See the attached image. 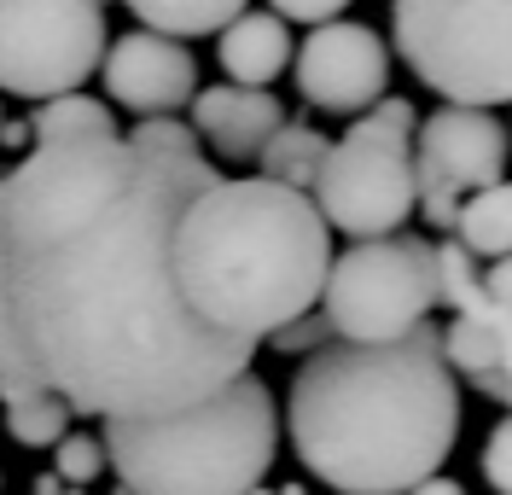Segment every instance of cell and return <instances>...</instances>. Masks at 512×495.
<instances>
[{
	"label": "cell",
	"mask_w": 512,
	"mask_h": 495,
	"mask_svg": "<svg viewBox=\"0 0 512 495\" xmlns=\"http://www.w3.org/2000/svg\"><path fill=\"white\" fill-rule=\"evenodd\" d=\"M222 169L128 134L59 140L0 175V396L163 420L251 373L256 344L204 327L175 286V222Z\"/></svg>",
	"instance_id": "6da1fadb"
},
{
	"label": "cell",
	"mask_w": 512,
	"mask_h": 495,
	"mask_svg": "<svg viewBox=\"0 0 512 495\" xmlns=\"http://www.w3.org/2000/svg\"><path fill=\"white\" fill-rule=\"evenodd\" d=\"M460 420V379L431 321L396 344H326L286 391L291 455L338 495H408L437 478Z\"/></svg>",
	"instance_id": "7a4b0ae2"
},
{
	"label": "cell",
	"mask_w": 512,
	"mask_h": 495,
	"mask_svg": "<svg viewBox=\"0 0 512 495\" xmlns=\"http://www.w3.org/2000/svg\"><path fill=\"white\" fill-rule=\"evenodd\" d=\"M332 268V228L315 198L274 181H216L175 222V286L204 327L262 344L315 315Z\"/></svg>",
	"instance_id": "3957f363"
},
{
	"label": "cell",
	"mask_w": 512,
	"mask_h": 495,
	"mask_svg": "<svg viewBox=\"0 0 512 495\" xmlns=\"http://www.w3.org/2000/svg\"><path fill=\"white\" fill-rule=\"evenodd\" d=\"M105 466L123 495H251L280 455L274 391L245 373L163 420H105Z\"/></svg>",
	"instance_id": "277c9868"
},
{
	"label": "cell",
	"mask_w": 512,
	"mask_h": 495,
	"mask_svg": "<svg viewBox=\"0 0 512 495\" xmlns=\"http://www.w3.org/2000/svg\"><path fill=\"white\" fill-rule=\"evenodd\" d=\"M414 129V105L384 94L373 111H361L344 129V140L326 146L320 175L309 187L326 228L350 233V239H390V233L408 228V216L419 210Z\"/></svg>",
	"instance_id": "5b68a950"
},
{
	"label": "cell",
	"mask_w": 512,
	"mask_h": 495,
	"mask_svg": "<svg viewBox=\"0 0 512 495\" xmlns=\"http://www.w3.org/2000/svg\"><path fill=\"white\" fill-rule=\"evenodd\" d=\"M390 30L443 105H512V0H390Z\"/></svg>",
	"instance_id": "8992f818"
},
{
	"label": "cell",
	"mask_w": 512,
	"mask_h": 495,
	"mask_svg": "<svg viewBox=\"0 0 512 495\" xmlns=\"http://www.w3.org/2000/svg\"><path fill=\"white\" fill-rule=\"evenodd\" d=\"M320 315L344 344H396L437 309V263L431 245L414 233L390 239H355L344 257L326 268Z\"/></svg>",
	"instance_id": "52a82bcc"
},
{
	"label": "cell",
	"mask_w": 512,
	"mask_h": 495,
	"mask_svg": "<svg viewBox=\"0 0 512 495\" xmlns=\"http://www.w3.org/2000/svg\"><path fill=\"white\" fill-rule=\"evenodd\" d=\"M105 59V6L99 0H0V94L59 99Z\"/></svg>",
	"instance_id": "ba28073f"
},
{
	"label": "cell",
	"mask_w": 512,
	"mask_h": 495,
	"mask_svg": "<svg viewBox=\"0 0 512 495\" xmlns=\"http://www.w3.org/2000/svg\"><path fill=\"white\" fill-rule=\"evenodd\" d=\"M507 152L512 134L495 111L478 105H443L431 117H419L414 129V181H419V216L431 228L454 233L460 198L483 193L495 181H507Z\"/></svg>",
	"instance_id": "9c48e42d"
},
{
	"label": "cell",
	"mask_w": 512,
	"mask_h": 495,
	"mask_svg": "<svg viewBox=\"0 0 512 495\" xmlns=\"http://www.w3.org/2000/svg\"><path fill=\"white\" fill-rule=\"evenodd\" d=\"M291 76H297V94L309 99L315 111L361 117V111H373L384 99L390 47L379 41V30L332 18V24H315L309 41L291 53Z\"/></svg>",
	"instance_id": "30bf717a"
},
{
	"label": "cell",
	"mask_w": 512,
	"mask_h": 495,
	"mask_svg": "<svg viewBox=\"0 0 512 495\" xmlns=\"http://www.w3.org/2000/svg\"><path fill=\"white\" fill-rule=\"evenodd\" d=\"M99 82L134 117H169V111L192 105V94H198V65H192V53L181 41H169L158 30H128L123 41H105Z\"/></svg>",
	"instance_id": "8fae6325"
},
{
	"label": "cell",
	"mask_w": 512,
	"mask_h": 495,
	"mask_svg": "<svg viewBox=\"0 0 512 495\" xmlns=\"http://www.w3.org/2000/svg\"><path fill=\"white\" fill-rule=\"evenodd\" d=\"M280 123H286V105L274 99V88L216 82V88L192 94V134L210 140L222 158H256Z\"/></svg>",
	"instance_id": "7c38bea8"
},
{
	"label": "cell",
	"mask_w": 512,
	"mask_h": 495,
	"mask_svg": "<svg viewBox=\"0 0 512 495\" xmlns=\"http://www.w3.org/2000/svg\"><path fill=\"white\" fill-rule=\"evenodd\" d=\"M216 53H222L227 82H239V88H274V76L291 70L297 47H291L286 18H274V12H239L222 30Z\"/></svg>",
	"instance_id": "4fadbf2b"
},
{
	"label": "cell",
	"mask_w": 512,
	"mask_h": 495,
	"mask_svg": "<svg viewBox=\"0 0 512 495\" xmlns=\"http://www.w3.org/2000/svg\"><path fill=\"white\" fill-rule=\"evenodd\" d=\"M443 362L466 379L501 373L512 362V315L489 297H478L472 309H454V321L443 327Z\"/></svg>",
	"instance_id": "5bb4252c"
},
{
	"label": "cell",
	"mask_w": 512,
	"mask_h": 495,
	"mask_svg": "<svg viewBox=\"0 0 512 495\" xmlns=\"http://www.w3.org/2000/svg\"><path fill=\"white\" fill-rule=\"evenodd\" d=\"M326 134L315 123H280V129L268 134V146L256 152V169H262V181H274V187H291V193H309L320 175V158H326Z\"/></svg>",
	"instance_id": "9a60e30c"
},
{
	"label": "cell",
	"mask_w": 512,
	"mask_h": 495,
	"mask_svg": "<svg viewBox=\"0 0 512 495\" xmlns=\"http://www.w3.org/2000/svg\"><path fill=\"white\" fill-rule=\"evenodd\" d=\"M454 239L472 251V257H512V181H495L483 193L460 198V216H454Z\"/></svg>",
	"instance_id": "2e32d148"
},
{
	"label": "cell",
	"mask_w": 512,
	"mask_h": 495,
	"mask_svg": "<svg viewBox=\"0 0 512 495\" xmlns=\"http://www.w3.org/2000/svg\"><path fill=\"white\" fill-rule=\"evenodd\" d=\"M128 12L146 30L169 35V41H187V35H222L245 12V0H128Z\"/></svg>",
	"instance_id": "e0dca14e"
},
{
	"label": "cell",
	"mask_w": 512,
	"mask_h": 495,
	"mask_svg": "<svg viewBox=\"0 0 512 495\" xmlns=\"http://www.w3.org/2000/svg\"><path fill=\"white\" fill-rule=\"evenodd\" d=\"M35 146H59V140H94V134H117V117L105 99L88 94H59V99H41L30 117Z\"/></svg>",
	"instance_id": "ac0fdd59"
},
{
	"label": "cell",
	"mask_w": 512,
	"mask_h": 495,
	"mask_svg": "<svg viewBox=\"0 0 512 495\" xmlns=\"http://www.w3.org/2000/svg\"><path fill=\"white\" fill-rule=\"evenodd\" d=\"M6 431L18 449H53L64 431H70V408L59 396H24V402H6Z\"/></svg>",
	"instance_id": "d6986e66"
},
{
	"label": "cell",
	"mask_w": 512,
	"mask_h": 495,
	"mask_svg": "<svg viewBox=\"0 0 512 495\" xmlns=\"http://www.w3.org/2000/svg\"><path fill=\"white\" fill-rule=\"evenodd\" d=\"M431 263H437V303H448V309H472V303L483 297V268L454 233H448L443 245H431Z\"/></svg>",
	"instance_id": "ffe728a7"
},
{
	"label": "cell",
	"mask_w": 512,
	"mask_h": 495,
	"mask_svg": "<svg viewBox=\"0 0 512 495\" xmlns=\"http://www.w3.org/2000/svg\"><path fill=\"white\" fill-rule=\"evenodd\" d=\"M99 472H105V443H99V437H88V431H64L59 443H53V478H59V484L88 490Z\"/></svg>",
	"instance_id": "44dd1931"
},
{
	"label": "cell",
	"mask_w": 512,
	"mask_h": 495,
	"mask_svg": "<svg viewBox=\"0 0 512 495\" xmlns=\"http://www.w3.org/2000/svg\"><path fill=\"white\" fill-rule=\"evenodd\" d=\"M128 140L146 146V152H163V158H192V152H198L192 123H175V117H140V123L128 129Z\"/></svg>",
	"instance_id": "7402d4cb"
},
{
	"label": "cell",
	"mask_w": 512,
	"mask_h": 495,
	"mask_svg": "<svg viewBox=\"0 0 512 495\" xmlns=\"http://www.w3.org/2000/svg\"><path fill=\"white\" fill-rule=\"evenodd\" d=\"M478 466H483V484H489V490L512 495V414L483 437V461Z\"/></svg>",
	"instance_id": "603a6c76"
},
{
	"label": "cell",
	"mask_w": 512,
	"mask_h": 495,
	"mask_svg": "<svg viewBox=\"0 0 512 495\" xmlns=\"http://www.w3.org/2000/svg\"><path fill=\"white\" fill-rule=\"evenodd\" d=\"M344 6L350 0H268V12L274 18H286V24H332V18H344Z\"/></svg>",
	"instance_id": "cb8c5ba5"
},
{
	"label": "cell",
	"mask_w": 512,
	"mask_h": 495,
	"mask_svg": "<svg viewBox=\"0 0 512 495\" xmlns=\"http://www.w3.org/2000/svg\"><path fill=\"white\" fill-rule=\"evenodd\" d=\"M326 338H332V327H326V315H303V321H291L286 332H274V344L286 350V356H297V350H326Z\"/></svg>",
	"instance_id": "d4e9b609"
},
{
	"label": "cell",
	"mask_w": 512,
	"mask_h": 495,
	"mask_svg": "<svg viewBox=\"0 0 512 495\" xmlns=\"http://www.w3.org/2000/svg\"><path fill=\"white\" fill-rule=\"evenodd\" d=\"M483 297L501 303V309L512 315V257H495V263L483 268Z\"/></svg>",
	"instance_id": "484cf974"
},
{
	"label": "cell",
	"mask_w": 512,
	"mask_h": 495,
	"mask_svg": "<svg viewBox=\"0 0 512 495\" xmlns=\"http://www.w3.org/2000/svg\"><path fill=\"white\" fill-rule=\"evenodd\" d=\"M408 495H466V484H460V478H443V472H437V478H425V484H414Z\"/></svg>",
	"instance_id": "4316f807"
},
{
	"label": "cell",
	"mask_w": 512,
	"mask_h": 495,
	"mask_svg": "<svg viewBox=\"0 0 512 495\" xmlns=\"http://www.w3.org/2000/svg\"><path fill=\"white\" fill-rule=\"evenodd\" d=\"M495 402H501V408L512 414V362L501 367V373H495Z\"/></svg>",
	"instance_id": "83f0119b"
},
{
	"label": "cell",
	"mask_w": 512,
	"mask_h": 495,
	"mask_svg": "<svg viewBox=\"0 0 512 495\" xmlns=\"http://www.w3.org/2000/svg\"><path fill=\"white\" fill-rule=\"evenodd\" d=\"M35 495H64V484L53 478V472H41V478H35Z\"/></svg>",
	"instance_id": "f1b7e54d"
},
{
	"label": "cell",
	"mask_w": 512,
	"mask_h": 495,
	"mask_svg": "<svg viewBox=\"0 0 512 495\" xmlns=\"http://www.w3.org/2000/svg\"><path fill=\"white\" fill-rule=\"evenodd\" d=\"M251 495H280V490H251Z\"/></svg>",
	"instance_id": "f546056e"
},
{
	"label": "cell",
	"mask_w": 512,
	"mask_h": 495,
	"mask_svg": "<svg viewBox=\"0 0 512 495\" xmlns=\"http://www.w3.org/2000/svg\"><path fill=\"white\" fill-rule=\"evenodd\" d=\"M280 495H303V490H280Z\"/></svg>",
	"instance_id": "4dcf8cb0"
}]
</instances>
